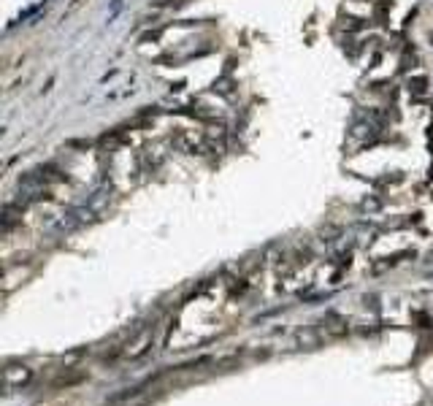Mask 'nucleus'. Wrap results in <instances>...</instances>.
I'll return each instance as SVG.
<instances>
[{"instance_id":"f257e3e1","label":"nucleus","mask_w":433,"mask_h":406,"mask_svg":"<svg viewBox=\"0 0 433 406\" xmlns=\"http://www.w3.org/2000/svg\"><path fill=\"white\" fill-rule=\"evenodd\" d=\"M33 379V371L27 369V366H8L6 369V388L8 390H17L22 385H27Z\"/></svg>"}]
</instances>
